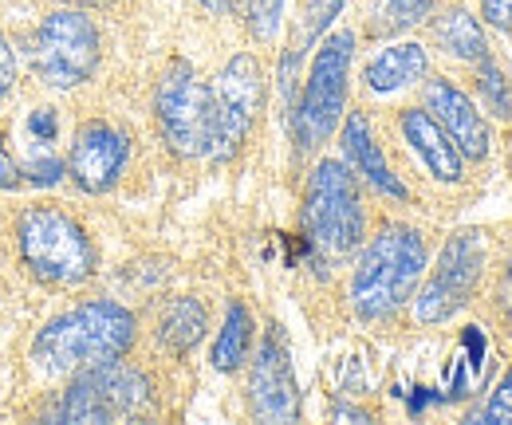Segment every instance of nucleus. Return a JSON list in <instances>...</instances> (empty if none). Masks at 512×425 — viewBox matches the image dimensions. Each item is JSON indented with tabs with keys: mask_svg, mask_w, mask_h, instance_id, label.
<instances>
[{
	"mask_svg": "<svg viewBox=\"0 0 512 425\" xmlns=\"http://www.w3.org/2000/svg\"><path fill=\"white\" fill-rule=\"evenodd\" d=\"M343 158H347V166L371 185L375 193H383L390 201H410V189L390 170L383 146H379V138L371 130V119L363 111L347 115V122H343Z\"/></svg>",
	"mask_w": 512,
	"mask_h": 425,
	"instance_id": "obj_14",
	"label": "nucleus"
},
{
	"mask_svg": "<svg viewBox=\"0 0 512 425\" xmlns=\"http://www.w3.org/2000/svg\"><path fill=\"white\" fill-rule=\"evenodd\" d=\"M402 138L410 142V150L422 158V166L430 170V178L442 185H457L465 178V158L461 150L449 142V134L430 119L426 107H414V111H402Z\"/></svg>",
	"mask_w": 512,
	"mask_h": 425,
	"instance_id": "obj_15",
	"label": "nucleus"
},
{
	"mask_svg": "<svg viewBox=\"0 0 512 425\" xmlns=\"http://www.w3.org/2000/svg\"><path fill=\"white\" fill-rule=\"evenodd\" d=\"M351 60H355V36L351 32H331L320 44L304 95L292 111V138L296 154H312L339 130L343 107H347V79H351Z\"/></svg>",
	"mask_w": 512,
	"mask_h": 425,
	"instance_id": "obj_6",
	"label": "nucleus"
},
{
	"mask_svg": "<svg viewBox=\"0 0 512 425\" xmlns=\"http://www.w3.org/2000/svg\"><path fill=\"white\" fill-rule=\"evenodd\" d=\"M304 237L316 260H347L367 237L359 178L343 158H323L304 189Z\"/></svg>",
	"mask_w": 512,
	"mask_h": 425,
	"instance_id": "obj_3",
	"label": "nucleus"
},
{
	"mask_svg": "<svg viewBox=\"0 0 512 425\" xmlns=\"http://www.w3.org/2000/svg\"><path fill=\"white\" fill-rule=\"evenodd\" d=\"M481 16L497 32H509L512 36V0H481Z\"/></svg>",
	"mask_w": 512,
	"mask_h": 425,
	"instance_id": "obj_27",
	"label": "nucleus"
},
{
	"mask_svg": "<svg viewBox=\"0 0 512 425\" xmlns=\"http://www.w3.org/2000/svg\"><path fill=\"white\" fill-rule=\"evenodd\" d=\"M501 304H505V311L512 315V256L509 264H505V284H501Z\"/></svg>",
	"mask_w": 512,
	"mask_h": 425,
	"instance_id": "obj_31",
	"label": "nucleus"
},
{
	"mask_svg": "<svg viewBox=\"0 0 512 425\" xmlns=\"http://www.w3.org/2000/svg\"><path fill=\"white\" fill-rule=\"evenodd\" d=\"M477 91H481V99L489 103V111L497 115L501 122L512 119V95H509V79H505V71L497 67L493 56H485V60L477 63Z\"/></svg>",
	"mask_w": 512,
	"mask_h": 425,
	"instance_id": "obj_22",
	"label": "nucleus"
},
{
	"mask_svg": "<svg viewBox=\"0 0 512 425\" xmlns=\"http://www.w3.org/2000/svg\"><path fill=\"white\" fill-rule=\"evenodd\" d=\"M434 12V0H371V36H398Z\"/></svg>",
	"mask_w": 512,
	"mask_h": 425,
	"instance_id": "obj_21",
	"label": "nucleus"
},
{
	"mask_svg": "<svg viewBox=\"0 0 512 425\" xmlns=\"http://www.w3.org/2000/svg\"><path fill=\"white\" fill-rule=\"evenodd\" d=\"M154 115H158L166 146L178 158H213V134H217L213 87L201 83L186 60H174L158 79Z\"/></svg>",
	"mask_w": 512,
	"mask_h": 425,
	"instance_id": "obj_7",
	"label": "nucleus"
},
{
	"mask_svg": "<svg viewBox=\"0 0 512 425\" xmlns=\"http://www.w3.org/2000/svg\"><path fill=\"white\" fill-rule=\"evenodd\" d=\"M473 422L485 425H512V366L505 370V378L497 382V390L489 394V402L473 414Z\"/></svg>",
	"mask_w": 512,
	"mask_h": 425,
	"instance_id": "obj_24",
	"label": "nucleus"
},
{
	"mask_svg": "<svg viewBox=\"0 0 512 425\" xmlns=\"http://www.w3.org/2000/svg\"><path fill=\"white\" fill-rule=\"evenodd\" d=\"M201 8H209V12H217V16H229V12H237V8H245L249 0H197Z\"/></svg>",
	"mask_w": 512,
	"mask_h": 425,
	"instance_id": "obj_30",
	"label": "nucleus"
},
{
	"mask_svg": "<svg viewBox=\"0 0 512 425\" xmlns=\"http://www.w3.org/2000/svg\"><path fill=\"white\" fill-rule=\"evenodd\" d=\"M331 418H355V422H371V414H367V410H351V406H335V410H331Z\"/></svg>",
	"mask_w": 512,
	"mask_h": 425,
	"instance_id": "obj_32",
	"label": "nucleus"
},
{
	"mask_svg": "<svg viewBox=\"0 0 512 425\" xmlns=\"http://www.w3.org/2000/svg\"><path fill=\"white\" fill-rule=\"evenodd\" d=\"M56 134H60V122L52 107H36L28 115V142H32V154H52L56 146Z\"/></svg>",
	"mask_w": 512,
	"mask_h": 425,
	"instance_id": "obj_25",
	"label": "nucleus"
},
{
	"mask_svg": "<svg viewBox=\"0 0 512 425\" xmlns=\"http://www.w3.org/2000/svg\"><path fill=\"white\" fill-rule=\"evenodd\" d=\"M249 28H253L256 40H272L276 28H280V12H284V0H249Z\"/></svg>",
	"mask_w": 512,
	"mask_h": 425,
	"instance_id": "obj_26",
	"label": "nucleus"
},
{
	"mask_svg": "<svg viewBox=\"0 0 512 425\" xmlns=\"http://www.w3.org/2000/svg\"><path fill=\"white\" fill-rule=\"evenodd\" d=\"M489 363V339L481 327H465L461 331V343L453 351V359L446 366V382L442 390H430V402H457V398H469L485 374Z\"/></svg>",
	"mask_w": 512,
	"mask_h": 425,
	"instance_id": "obj_17",
	"label": "nucleus"
},
{
	"mask_svg": "<svg viewBox=\"0 0 512 425\" xmlns=\"http://www.w3.org/2000/svg\"><path fill=\"white\" fill-rule=\"evenodd\" d=\"M205 327H209L205 304L193 300V296H178V300L166 304L162 319H158V343H162L170 355H186V351H193V347L201 343Z\"/></svg>",
	"mask_w": 512,
	"mask_h": 425,
	"instance_id": "obj_19",
	"label": "nucleus"
},
{
	"mask_svg": "<svg viewBox=\"0 0 512 425\" xmlns=\"http://www.w3.org/2000/svg\"><path fill=\"white\" fill-rule=\"evenodd\" d=\"M209 87H213V115H217L213 158L229 162L249 142L256 119L264 111V67L256 56L241 52L221 67V75Z\"/></svg>",
	"mask_w": 512,
	"mask_h": 425,
	"instance_id": "obj_10",
	"label": "nucleus"
},
{
	"mask_svg": "<svg viewBox=\"0 0 512 425\" xmlns=\"http://www.w3.org/2000/svg\"><path fill=\"white\" fill-rule=\"evenodd\" d=\"M426 75H430V56L414 40H398V44L383 48L363 71V79H367V87L375 95H394V91H402V87H410V83H418Z\"/></svg>",
	"mask_w": 512,
	"mask_h": 425,
	"instance_id": "obj_16",
	"label": "nucleus"
},
{
	"mask_svg": "<svg viewBox=\"0 0 512 425\" xmlns=\"http://www.w3.org/2000/svg\"><path fill=\"white\" fill-rule=\"evenodd\" d=\"M343 4L347 0H308V8H304V28H300V44L308 48V44H316L323 32L331 28V20L343 12ZM300 48V52H304Z\"/></svg>",
	"mask_w": 512,
	"mask_h": 425,
	"instance_id": "obj_23",
	"label": "nucleus"
},
{
	"mask_svg": "<svg viewBox=\"0 0 512 425\" xmlns=\"http://www.w3.org/2000/svg\"><path fill=\"white\" fill-rule=\"evenodd\" d=\"M134 315L115 300H87L64 315L48 319L32 343V363L40 374L60 378L87 366L123 359L134 347Z\"/></svg>",
	"mask_w": 512,
	"mask_h": 425,
	"instance_id": "obj_1",
	"label": "nucleus"
},
{
	"mask_svg": "<svg viewBox=\"0 0 512 425\" xmlns=\"http://www.w3.org/2000/svg\"><path fill=\"white\" fill-rule=\"evenodd\" d=\"M430 252L418 229L410 225H383L371 244L363 248L355 272H351V307L363 323H383L406 300H414L422 276H426Z\"/></svg>",
	"mask_w": 512,
	"mask_h": 425,
	"instance_id": "obj_2",
	"label": "nucleus"
},
{
	"mask_svg": "<svg viewBox=\"0 0 512 425\" xmlns=\"http://www.w3.org/2000/svg\"><path fill=\"white\" fill-rule=\"evenodd\" d=\"M12 83H16V56H12V44H8V36L0 32V103L8 99Z\"/></svg>",
	"mask_w": 512,
	"mask_h": 425,
	"instance_id": "obj_28",
	"label": "nucleus"
},
{
	"mask_svg": "<svg viewBox=\"0 0 512 425\" xmlns=\"http://www.w3.org/2000/svg\"><path fill=\"white\" fill-rule=\"evenodd\" d=\"M434 40H438V48H442L446 56H453V60L481 63L485 56H493L481 20H477L469 8H446V12L434 20Z\"/></svg>",
	"mask_w": 512,
	"mask_h": 425,
	"instance_id": "obj_18",
	"label": "nucleus"
},
{
	"mask_svg": "<svg viewBox=\"0 0 512 425\" xmlns=\"http://www.w3.org/2000/svg\"><path fill=\"white\" fill-rule=\"evenodd\" d=\"M24 185V170H20V162L8 154V146H4V138H0V189H20Z\"/></svg>",
	"mask_w": 512,
	"mask_h": 425,
	"instance_id": "obj_29",
	"label": "nucleus"
},
{
	"mask_svg": "<svg viewBox=\"0 0 512 425\" xmlns=\"http://www.w3.org/2000/svg\"><path fill=\"white\" fill-rule=\"evenodd\" d=\"M150 410H154V382L138 366L111 359V363L79 370L48 418L67 425H111L138 422Z\"/></svg>",
	"mask_w": 512,
	"mask_h": 425,
	"instance_id": "obj_5",
	"label": "nucleus"
},
{
	"mask_svg": "<svg viewBox=\"0 0 512 425\" xmlns=\"http://www.w3.org/2000/svg\"><path fill=\"white\" fill-rule=\"evenodd\" d=\"M426 111L449 134V142L461 150V158H469V162H485L489 158L493 130H489V122L481 119L477 103L461 87H453L449 79H430L426 83Z\"/></svg>",
	"mask_w": 512,
	"mask_h": 425,
	"instance_id": "obj_13",
	"label": "nucleus"
},
{
	"mask_svg": "<svg viewBox=\"0 0 512 425\" xmlns=\"http://www.w3.org/2000/svg\"><path fill=\"white\" fill-rule=\"evenodd\" d=\"M253 335H256V323H253V311L233 300L229 311H225V323L217 331V343H213V370L221 374H233L237 366L249 359V347H253Z\"/></svg>",
	"mask_w": 512,
	"mask_h": 425,
	"instance_id": "obj_20",
	"label": "nucleus"
},
{
	"mask_svg": "<svg viewBox=\"0 0 512 425\" xmlns=\"http://www.w3.org/2000/svg\"><path fill=\"white\" fill-rule=\"evenodd\" d=\"M130 142L127 134L111 122H83L71 154H67V174L83 193H107L115 189L127 170Z\"/></svg>",
	"mask_w": 512,
	"mask_h": 425,
	"instance_id": "obj_12",
	"label": "nucleus"
},
{
	"mask_svg": "<svg viewBox=\"0 0 512 425\" xmlns=\"http://www.w3.org/2000/svg\"><path fill=\"white\" fill-rule=\"evenodd\" d=\"M67 4H79L83 8V4H107V0H67Z\"/></svg>",
	"mask_w": 512,
	"mask_h": 425,
	"instance_id": "obj_33",
	"label": "nucleus"
},
{
	"mask_svg": "<svg viewBox=\"0 0 512 425\" xmlns=\"http://www.w3.org/2000/svg\"><path fill=\"white\" fill-rule=\"evenodd\" d=\"M485 264H489V248L485 237L477 229H457L442 252H438V264L426 280V288L418 292L414 300V315L422 327H438L453 319L457 311L473 304L481 280H485Z\"/></svg>",
	"mask_w": 512,
	"mask_h": 425,
	"instance_id": "obj_8",
	"label": "nucleus"
},
{
	"mask_svg": "<svg viewBox=\"0 0 512 425\" xmlns=\"http://www.w3.org/2000/svg\"><path fill=\"white\" fill-rule=\"evenodd\" d=\"M99 56H103L99 28L79 8H60V12L44 16V24L32 36L36 75L48 87H60V91L87 83L95 75V67H99Z\"/></svg>",
	"mask_w": 512,
	"mask_h": 425,
	"instance_id": "obj_9",
	"label": "nucleus"
},
{
	"mask_svg": "<svg viewBox=\"0 0 512 425\" xmlns=\"http://www.w3.org/2000/svg\"><path fill=\"white\" fill-rule=\"evenodd\" d=\"M16 244L24 268L52 288H75L95 272V244L87 229L75 217H67L64 209L52 205L24 209L16 221Z\"/></svg>",
	"mask_w": 512,
	"mask_h": 425,
	"instance_id": "obj_4",
	"label": "nucleus"
},
{
	"mask_svg": "<svg viewBox=\"0 0 512 425\" xmlns=\"http://www.w3.org/2000/svg\"><path fill=\"white\" fill-rule=\"evenodd\" d=\"M249 402H253L256 422H296L300 418V386L288 355L284 327H268L260 351L249 370Z\"/></svg>",
	"mask_w": 512,
	"mask_h": 425,
	"instance_id": "obj_11",
	"label": "nucleus"
}]
</instances>
